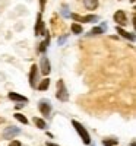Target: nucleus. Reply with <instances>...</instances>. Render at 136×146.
<instances>
[{"label":"nucleus","instance_id":"6","mask_svg":"<svg viewBox=\"0 0 136 146\" xmlns=\"http://www.w3.org/2000/svg\"><path fill=\"white\" fill-rule=\"evenodd\" d=\"M70 18L72 19H75L76 22H97L98 21V18L97 16H94V15H89V16H81V15H78V13H70Z\"/></svg>","mask_w":136,"mask_h":146},{"label":"nucleus","instance_id":"2","mask_svg":"<svg viewBox=\"0 0 136 146\" xmlns=\"http://www.w3.org/2000/svg\"><path fill=\"white\" fill-rule=\"evenodd\" d=\"M56 96H57L59 101H63V102H66L69 100V92L66 89V85H65L63 79H59L57 80V92H56Z\"/></svg>","mask_w":136,"mask_h":146},{"label":"nucleus","instance_id":"23","mask_svg":"<svg viewBox=\"0 0 136 146\" xmlns=\"http://www.w3.org/2000/svg\"><path fill=\"white\" fill-rule=\"evenodd\" d=\"M22 104H25V102H18L16 104V110H21L22 108Z\"/></svg>","mask_w":136,"mask_h":146},{"label":"nucleus","instance_id":"13","mask_svg":"<svg viewBox=\"0 0 136 146\" xmlns=\"http://www.w3.org/2000/svg\"><path fill=\"white\" fill-rule=\"evenodd\" d=\"M83 6L88 10H95L98 7V0H83Z\"/></svg>","mask_w":136,"mask_h":146},{"label":"nucleus","instance_id":"1","mask_svg":"<svg viewBox=\"0 0 136 146\" xmlns=\"http://www.w3.org/2000/svg\"><path fill=\"white\" fill-rule=\"evenodd\" d=\"M72 124H73V127H75V130L78 131V135H79V137L82 139V142L85 143V145H91V136H89V133L86 131V129L81 124V123H78V121H75L73 120L72 121Z\"/></svg>","mask_w":136,"mask_h":146},{"label":"nucleus","instance_id":"16","mask_svg":"<svg viewBox=\"0 0 136 146\" xmlns=\"http://www.w3.org/2000/svg\"><path fill=\"white\" fill-rule=\"evenodd\" d=\"M48 86H50V79H48V78H45L40 85H38V86H37V88H38V91H47L48 89Z\"/></svg>","mask_w":136,"mask_h":146},{"label":"nucleus","instance_id":"7","mask_svg":"<svg viewBox=\"0 0 136 146\" xmlns=\"http://www.w3.org/2000/svg\"><path fill=\"white\" fill-rule=\"evenodd\" d=\"M113 18H114L116 23H119V25H121V27L127 25V16H126V13H125L123 10H117Z\"/></svg>","mask_w":136,"mask_h":146},{"label":"nucleus","instance_id":"19","mask_svg":"<svg viewBox=\"0 0 136 146\" xmlns=\"http://www.w3.org/2000/svg\"><path fill=\"white\" fill-rule=\"evenodd\" d=\"M15 118L19 121V123H23V124H28V120L25 115H22V114H15Z\"/></svg>","mask_w":136,"mask_h":146},{"label":"nucleus","instance_id":"3","mask_svg":"<svg viewBox=\"0 0 136 146\" xmlns=\"http://www.w3.org/2000/svg\"><path fill=\"white\" fill-rule=\"evenodd\" d=\"M21 135V130H19V127H16V126H9V127H6L5 129V131H3V139H7V140H13L16 136H19Z\"/></svg>","mask_w":136,"mask_h":146},{"label":"nucleus","instance_id":"12","mask_svg":"<svg viewBox=\"0 0 136 146\" xmlns=\"http://www.w3.org/2000/svg\"><path fill=\"white\" fill-rule=\"evenodd\" d=\"M116 31H117V34L119 35H121L123 38H127V40H130V41H135V34L132 32V34H129L127 31H125L123 28H120V27H116Z\"/></svg>","mask_w":136,"mask_h":146},{"label":"nucleus","instance_id":"26","mask_svg":"<svg viewBox=\"0 0 136 146\" xmlns=\"http://www.w3.org/2000/svg\"><path fill=\"white\" fill-rule=\"evenodd\" d=\"M2 123H5V118H2V117H0V124H2Z\"/></svg>","mask_w":136,"mask_h":146},{"label":"nucleus","instance_id":"8","mask_svg":"<svg viewBox=\"0 0 136 146\" xmlns=\"http://www.w3.org/2000/svg\"><path fill=\"white\" fill-rule=\"evenodd\" d=\"M38 67L37 64H32L31 66V70H29V83H31V88H35V83H37V79H38Z\"/></svg>","mask_w":136,"mask_h":146},{"label":"nucleus","instance_id":"5","mask_svg":"<svg viewBox=\"0 0 136 146\" xmlns=\"http://www.w3.org/2000/svg\"><path fill=\"white\" fill-rule=\"evenodd\" d=\"M38 110H40V113L44 115V117H48L51 114V104L48 102V101H45V100H43L40 104H38Z\"/></svg>","mask_w":136,"mask_h":146},{"label":"nucleus","instance_id":"18","mask_svg":"<svg viewBox=\"0 0 136 146\" xmlns=\"http://www.w3.org/2000/svg\"><path fill=\"white\" fill-rule=\"evenodd\" d=\"M114 145H117L116 139H104L103 140V146H114Z\"/></svg>","mask_w":136,"mask_h":146},{"label":"nucleus","instance_id":"24","mask_svg":"<svg viewBox=\"0 0 136 146\" xmlns=\"http://www.w3.org/2000/svg\"><path fill=\"white\" fill-rule=\"evenodd\" d=\"M40 3H41V10H44V5H45V0H40Z\"/></svg>","mask_w":136,"mask_h":146},{"label":"nucleus","instance_id":"11","mask_svg":"<svg viewBox=\"0 0 136 146\" xmlns=\"http://www.w3.org/2000/svg\"><path fill=\"white\" fill-rule=\"evenodd\" d=\"M107 31V23L105 22H103L100 27H94L91 31H89V34L88 35H98V34H104Z\"/></svg>","mask_w":136,"mask_h":146},{"label":"nucleus","instance_id":"4","mask_svg":"<svg viewBox=\"0 0 136 146\" xmlns=\"http://www.w3.org/2000/svg\"><path fill=\"white\" fill-rule=\"evenodd\" d=\"M34 31H35V35H37V36H40V35H47V34H48V32L45 31V23H44L43 19H41V13L38 15V18H37V23H35Z\"/></svg>","mask_w":136,"mask_h":146},{"label":"nucleus","instance_id":"15","mask_svg":"<svg viewBox=\"0 0 136 146\" xmlns=\"http://www.w3.org/2000/svg\"><path fill=\"white\" fill-rule=\"evenodd\" d=\"M32 120H34V124L38 127V129H45L47 124H45V121H44L43 118H40V117H34Z\"/></svg>","mask_w":136,"mask_h":146},{"label":"nucleus","instance_id":"17","mask_svg":"<svg viewBox=\"0 0 136 146\" xmlns=\"http://www.w3.org/2000/svg\"><path fill=\"white\" fill-rule=\"evenodd\" d=\"M82 31H83V27L82 25H79V23H76V22L72 23V32L73 34L78 35V34H82Z\"/></svg>","mask_w":136,"mask_h":146},{"label":"nucleus","instance_id":"9","mask_svg":"<svg viewBox=\"0 0 136 146\" xmlns=\"http://www.w3.org/2000/svg\"><path fill=\"white\" fill-rule=\"evenodd\" d=\"M40 64H41V75H44V76H48V75H50V70H51V66H50V60H48L45 56L41 58Z\"/></svg>","mask_w":136,"mask_h":146},{"label":"nucleus","instance_id":"22","mask_svg":"<svg viewBox=\"0 0 136 146\" xmlns=\"http://www.w3.org/2000/svg\"><path fill=\"white\" fill-rule=\"evenodd\" d=\"M9 146H21V142H18V140H12V142L9 143Z\"/></svg>","mask_w":136,"mask_h":146},{"label":"nucleus","instance_id":"20","mask_svg":"<svg viewBox=\"0 0 136 146\" xmlns=\"http://www.w3.org/2000/svg\"><path fill=\"white\" fill-rule=\"evenodd\" d=\"M61 13H63L65 18H69V16H70V13H69V10H67V6H66V5L61 7Z\"/></svg>","mask_w":136,"mask_h":146},{"label":"nucleus","instance_id":"14","mask_svg":"<svg viewBox=\"0 0 136 146\" xmlns=\"http://www.w3.org/2000/svg\"><path fill=\"white\" fill-rule=\"evenodd\" d=\"M50 45V38H48V34H47V38L40 44V47H38V51L40 53H45V50H47V47Z\"/></svg>","mask_w":136,"mask_h":146},{"label":"nucleus","instance_id":"25","mask_svg":"<svg viewBox=\"0 0 136 146\" xmlns=\"http://www.w3.org/2000/svg\"><path fill=\"white\" fill-rule=\"evenodd\" d=\"M47 146H59V145H56V143H53V142H47Z\"/></svg>","mask_w":136,"mask_h":146},{"label":"nucleus","instance_id":"21","mask_svg":"<svg viewBox=\"0 0 136 146\" xmlns=\"http://www.w3.org/2000/svg\"><path fill=\"white\" fill-rule=\"evenodd\" d=\"M66 40H67V36H66V35H63V36H60V38H59V41H57V42H59V45H61V44H65V42H66Z\"/></svg>","mask_w":136,"mask_h":146},{"label":"nucleus","instance_id":"10","mask_svg":"<svg viewBox=\"0 0 136 146\" xmlns=\"http://www.w3.org/2000/svg\"><path fill=\"white\" fill-rule=\"evenodd\" d=\"M9 98L12 100V101H16V102H28V98L27 96H23V95H21V94H16V92H9Z\"/></svg>","mask_w":136,"mask_h":146}]
</instances>
